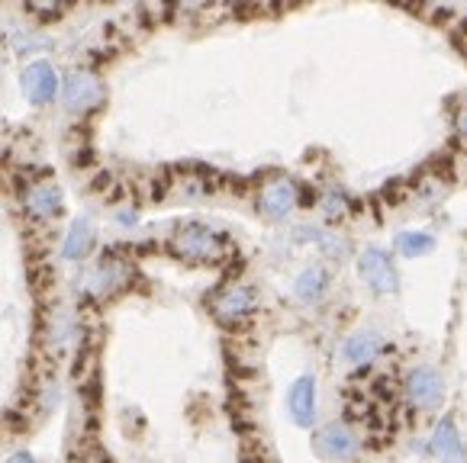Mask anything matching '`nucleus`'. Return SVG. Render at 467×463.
<instances>
[{"instance_id":"obj_12","label":"nucleus","mask_w":467,"mask_h":463,"mask_svg":"<svg viewBox=\"0 0 467 463\" xmlns=\"http://www.w3.org/2000/svg\"><path fill=\"white\" fill-rule=\"evenodd\" d=\"M26 210L36 220H55L61 212V194L55 184H36L26 190Z\"/></svg>"},{"instance_id":"obj_4","label":"nucleus","mask_w":467,"mask_h":463,"mask_svg":"<svg viewBox=\"0 0 467 463\" xmlns=\"http://www.w3.org/2000/svg\"><path fill=\"white\" fill-rule=\"evenodd\" d=\"M358 274L377 296H393L399 290V274L383 248H365L358 258Z\"/></svg>"},{"instance_id":"obj_14","label":"nucleus","mask_w":467,"mask_h":463,"mask_svg":"<svg viewBox=\"0 0 467 463\" xmlns=\"http://www.w3.org/2000/svg\"><path fill=\"white\" fill-rule=\"evenodd\" d=\"M93 248V228L87 220H75L68 228V235H65V244H61V254L68 258V261H85L87 254Z\"/></svg>"},{"instance_id":"obj_7","label":"nucleus","mask_w":467,"mask_h":463,"mask_svg":"<svg viewBox=\"0 0 467 463\" xmlns=\"http://www.w3.org/2000/svg\"><path fill=\"white\" fill-rule=\"evenodd\" d=\"M383 347H387V341L377 329H358L342 341V361L351 367H371L383 354Z\"/></svg>"},{"instance_id":"obj_5","label":"nucleus","mask_w":467,"mask_h":463,"mask_svg":"<svg viewBox=\"0 0 467 463\" xmlns=\"http://www.w3.org/2000/svg\"><path fill=\"white\" fill-rule=\"evenodd\" d=\"M316 451H319L326 460L349 463L355 460L358 451H361V438H358V431L351 428L349 421H332V425L316 431Z\"/></svg>"},{"instance_id":"obj_16","label":"nucleus","mask_w":467,"mask_h":463,"mask_svg":"<svg viewBox=\"0 0 467 463\" xmlns=\"http://www.w3.org/2000/svg\"><path fill=\"white\" fill-rule=\"evenodd\" d=\"M323 210L329 220H339V216H345L349 212V196H342V194H329L323 200Z\"/></svg>"},{"instance_id":"obj_11","label":"nucleus","mask_w":467,"mask_h":463,"mask_svg":"<svg viewBox=\"0 0 467 463\" xmlns=\"http://www.w3.org/2000/svg\"><path fill=\"white\" fill-rule=\"evenodd\" d=\"M287 409L290 419L297 421L300 428H313L316 421V379L310 373H303L300 379H294V387L287 389Z\"/></svg>"},{"instance_id":"obj_13","label":"nucleus","mask_w":467,"mask_h":463,"mask_svg":"<svg viewBox=\"0 0 467 463\" xmlns=\"http://www.w3.org/2000/svg\"><path fill=\"white\" fill-rule=\"evenodd\" d=\"M326 287H329V274H326V267L310 264V267L300 270V277L294 280V296L303 299V303H316V299L326 293Z\"/></svg>"},{"instance_id":"obj_2","label":"nucleus","mask_w":467,"mask_h":463,"mask_svg":"<svg viewBox=\"0 0 467 463\" xmlns=\"http://www.w3.org/2000/svg\"><path fill=\"white\" fill-rule=\"evenodd\" d=\"M403 396L419 412H435L445 403V379L432 363H416L403 377Z\"/></svg>"},{"instance_id":"obj_15","label":"nucleus","mask_w":467,"mask_h":463,"mask_svg":"<svg viewBox=\"0 0 467 463\" xmlns=\"http://www.w3.org/2000/svg\"><path fill=\"white\" fill-rule=\"evenodd\" d=\"M393 244L403 258H423V254L435 251V238L429 232H399Z\"/></svg>"},{"instance_id":"obj_10","label":"nucleus","mask_w":467,"mask_h":463,"mask_svg":"<svg viewBox=\"0 0 467 463\" xmlns=\"http://www.w3.org/2000/svg\"><path fill=\"white\" fill-rule=\"evenodd\" d=\"M429 451L439 463H467L464 457V441H461V431L455 425V419H442L435 425L432 438H429Z\"/></svg>"},{"instance_id":"obj_6","label":"nucleus","mask_w":467,"mask_h":463,"mask_svg":"<svg viewBox=\"0 0 467 463\" xmlns=\"http://www.w3.org/2000/svg\"><path fill=\"white\" fill-rule=\"evenodd\" d=\"M297 200H300L297 184L287 180V177H274V180H268V184L262 187V194H258V210H262L264 220L280 222L294 212Z\"/></svg>"},{"instance_id":"obj_18","label":"nucleus","mask_w":467,"mask_h":463,"mask_svg":"<svg viewBox=\"0 0 467 463\" xmlns=\"http://www.w3.org/2000/svg\"><path fill=\"white\" fill-rule=\"evenodd\" d=\"M458 132L461 135H467V107L461 110V116H458Z\"/></svg>"},{"instance_id":"obj_9","label":"nucleus","mask_w":467,"mask_h":463,"mask_svg":"<svg viewBox=\"0 0 467 463\" xmlns=\"http://www.w3.org/2000/svg\"><path fill=\"white\" fill-rule=\"evenodd\" d=\"M20 84H23V93L29 97L33 103H52L55 97H59V75H55V68L49 65V61H33V65L26 68L23 77H20Z\"/></svg>"},{"instance_id":"obj_17","label":"nucleus","mask_w":467,"mask_h":463,"mask_svg":"<svg viewBox=\"0 0 467 463\" xmlns=\"http://www.w3.org/2000/svg\"><path fill=\"white\" fill-rule=\"evenodd\" d=\"M7 463H39V460H36L33 454H13V457H7Z\"/></svg>"},{"instance_id":"obj_19","label":"nucleus","mask_w":467,"mask_h":463,"mask_svg":"<svg viewBox=\"0 0 467 463\" xmlns=\"http://www.w3.org/2000/svg\"><path fill=\"white\" fill-rule=\"evenodd\" d=\"M91 463H97V460H91Z\"/></svg>"},{"instance_id":"obj_3","label":"nucleus","mask_w":467,"mask_h":463,"mask_svg":"<svg viewBox=\"0 0 467 463\" xmlns=\"http://www.w3.org/2000/svg\"><path fill=\"white\" fill-rule=\"evenodd\" d=\"M210 309L220 325H229V329L232 325H242V322L252 319L258 309L255 290L246 287V283H229V287H222L220 293L213 296Z\"/></svg>"},{"instance_id":"obj_1","label":"nucleus","mask_w":467,"mask_h":463,"mask_svg":"<svg viewBox=\"0 0 467 463\" xmlns=\"http://www.w3.org/2000/svg\"><path fill=\"white\" fill-rule=\"evenodd\" d=\"M171 248L174 254H181L184 261L194 264H216L226 258V238L220 232H213L210 226H200V222H190V226H181L171 238Z\"/></svg>"},{"instance_id":"obj_8","label":"nucleus","mask_w":467,"mask_h":463,"mask_svg":"<svg viewBox=\"0 0 467 463\" xmlns=\"http://www.w3.org/2000/svg\"><path fill=\"white\" fill-rule=\"evenodd\" d=\"M61 97L68 110H93L103 100V84L87 71H75L61 81Z\"/></svg>"}]
</instances>
